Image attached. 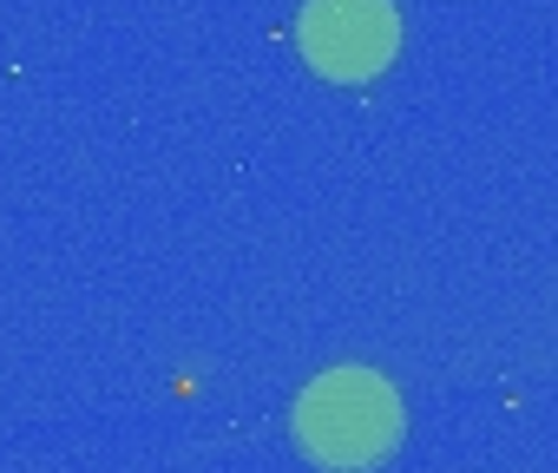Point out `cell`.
<instances>
[{
	"label": "cell",
	"instance_id": "6da1fadb",
	"mask_svg": "<svg viewBox=\"0 0 558 473\" xmlns=\"http://www.w3.org/2000/svg\"><path fill=\"white\" fill-rule=\"evenodd\" d=\"M401 440V401L375 368H329L296 401V447L323 466L362 473Z\"/></svg>",
	"mask_w": 558,
	"mask_h": 473
},
{
	"label": "cell",
	"instance_id": "7a4b0ae2",
	"mask_svg": "<svg viewBox=\"0 0 558 473\" xmlns=\"http://www.w3.org/2000/svg\"><path fill=\"white\" fill-rule=\"evenodd\" d=\"M296 40H303V60L323 80L362 86V80H375L395 60L401 14H395V0H310Z\"/></svg>",
	"mask_w": 558,
	"mask_h": 473
}]
</instances>
